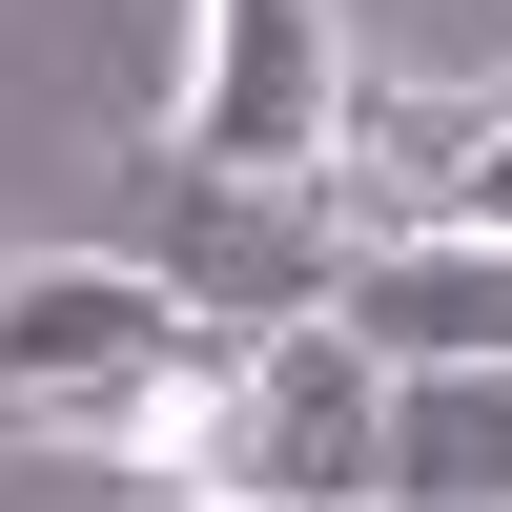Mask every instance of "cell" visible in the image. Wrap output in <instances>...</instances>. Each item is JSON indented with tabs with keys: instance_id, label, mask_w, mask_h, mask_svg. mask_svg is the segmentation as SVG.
<instances>
[{
	"instance_id": "277c9868",
	"label": "cell",
	"mask_w": 512,
	"mask_h": 512,
	"mask_svg": "<svg viewBox=\"0 0 512 512\" xmlns=\"http://www.w3.org/2000/svg\"><path fill=\"white\" fill-rule=\"evenodd\" d=\"M164 144H205V164H328L349 144V21L328 0H205Z\"/></svg>"
},
{
	"instance_id": "5b68a950",
	"label": "cell",
	"mask_w": 512,
	"mask_h": 512,
	"mask_svg": "<svg viewBox=\"0 0 512 512\" xmlns=\"http://www.w3.org/2000/svg\"><path fill=\"white\" fill-rule=\"evenodd\" d=\"M328 308H349L390 369H512V246L492 226H349Z\"/></svg>"
},
{
	"instance_id": "ba28073f",
	"label": "cell",
	"mask_w": 512,
	"mask_h": 512,
	"mask_svg": "<svg viewBox=\"0 0 512 512\" xmlns=\"http://www.w3.org/2000/svg\"><path fill=\"white\" fill-rule=\"evenodd\" d=\"M185 512H267V492H185Z\"/></svg>"
},
{
	"instance_id": "7a4b0ae2",
	"label": "cell",
	"mask_w": 512,
	"mask_h": 512,
	"mask_svg": "<svg viewBox=\"0 0 512 512\" xmlns=\"http://www.w3.org/2000/svg\"><path fill=\"white\" fill-rule=\"evenodd\" d=\"M103 246L144 287H185L205 328H287L328 308V267H349V185L328 164H205V144H144L103 205Z\"/></svg>"
},
{
	"instance_id": "8992f818",
	"label": "cell",
	"mask_w": 512,
	"mask_h": 512,
	"mask_svg": "<svg viewBox=\"0 0 512 512\" xmlns=\"http://www.w3.org/2000/svg\"><path fill=\"white\" fill-rule=\"evenodd\" d=\"M390 492L512 512V369H390Z\"/></svg>"
},
{
	"instance_id": "3957f363",
	"label": "cell",
	"mask_w": 512,
	"mask_h": 512,
	"mask_svg": "<svg viewBox=\"0 0 512 512\" xmlns=\"http://www.w3.org/2000/svg\"><path fill=\"white\" fill-rule=\"evenodd\" d=\"M185 369H205V308L144 287L123 246H41V267H0V431L123 451L144 390H185Z\"/></svg>"
},
{
	"instance_id": "6da1fadb",
	"label": "cell",
	"mask_w": 512,
	"mask_h": 512,
	"mask_svg": "<svg viewBox=\"0 0 512 512\" xmlns=\"http://www.w3.org/2000/svg\"><path fill=\"white\" fill-rule=\"evenodd\" d=\"M123 472H164V492H267V512H369V492H390V349H369L349 308L205 328L185 390H144Z\"/></svg>"
},
{
	"instance_id": "52a82bcc",
	"label": "cell",
	"mask_w": 512,
	"mask_h": 512,
	"mask_svg": "<svg viewBox=\"0 0 512 512\" xmlns=\"http://www.w3.org/2000/svg\"><path fill=\"white\" fill-rule=\"evenodd\" d=\"M369 512H451V492H369Z\"/></svg>"
}]
</instances>
